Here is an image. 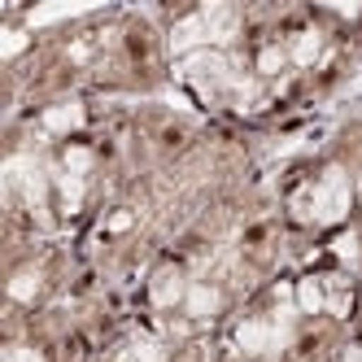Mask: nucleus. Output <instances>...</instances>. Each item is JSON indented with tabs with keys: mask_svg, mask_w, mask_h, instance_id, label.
I'll return each instance as SVG.
<instances>
[{
	"mask_svg": "<svg viewBox=\"0 0 362 362\" xmlns=\"http://www.w3.org/2000/svg\"><path fill=\"white\" fill-rule=\"evenodd\" d=\"M175 96L253 136H293L362 92V9L179 5L158 9Z\"/></svg>",
	"mask_w": 362,
	"mask_h": 362,
	"instance_id": "obj_1",
	"label": "nucleus"
},
{
	"mask_svg": "<svg viewBox=\"0 0 362 362\" xmlns=\"http://www.w3.org/2000/svg\"><path fill=\"white\" fill-rule=\"evenodd\" d=\"M5 79V118L70 100L122 105L175 96L158 9H66L53 18L13 9Z\"/></svg>",
	"mask_w": 362,
	"mask_h": 362,
	"instance_id": "obj_2",
	"label": "nucleus"
},
{
	"mask_svg": "<svg viewBox=\"0 0 362 362\" xmlns=\"http://www.w3.org/2000/svg\"><path fill=\"white\" fill-rule=\"evenodd\" d=\"M122 110L70 100L5 118V240H83L132 175Z\"/></svg>",
	"mask_w": 362,
	"mask_h": 362,
	"instance_id": "obj_3",
	"label": "nucleus"
},
{
	"mask_svg": "<svg viewBox=\"0 0 362 362\" xmlns=\"http://www.w3.org/2000/svg\"><path fill=\"white\" fill-rule=\"evenodd\" d=\"M293 245L271 210V192L262 205L210 223L166 249L127 293V310L136 319L162 323L188 336H218V327L262 288V284L293 262Z\"/></svg>",
	"mask_w": 362,
	"mask_h": 362,
	"instance_id": "obj_4",
	"label": "nucleus"
},
{
	"mask_svg": "<svg viewBox=\"0 0 362 362\" xmlns=\"http://www.w3.org/2000/svg\"><path fill=\"white\" fill-rule=\"evenodd\" d=\"M362 327V271L341 249L297 253L214 336V362H327Z\"/></svg>",
	"mask_w": 362,
	"mask_h": 362,
	"instance_id": "obj_5",
	"label": "nucleus"
},
{
	"mask_svg": "<svg viewBox=\"0 0 362 362\" xmlns=\"http://www.w3.org/2000/svg\"><path fill=\"white\" fill-rule=\"evenodd\" d=\"M271 210L293 253L336 249L362 223V92L310 122L279 153Z\"/></svg>",
	"mask_w": 362,
	"mask_h": 362,
	"instance_id": "obj_6",
	"label": "nucleus"
},
{
	"mask_svg": "<svg viewBox=\"0 0 362 362\" xmlns=\"http://www.w3.org/2000/svg\"><path fill=\"white\" fill-rule=\"evenodd\" d=\"M92 362H214V341L127 315Z\"/></svg>",
	"mask_w": 362,
	"mask_h": 362,
	"instance_id": "obj_7",
	"label": "nucleus"
},
{
	"mask_svg": "<svg viewBox=\"0 0 362 362\" xmlns=\"http://www.w3.org/2000/svg\"><path fill=\"white\" fill-rule=\"evenodd\" d=\"M336 249H341V253L349 257V262L362 271V223H358V227H354V231H349V236H345L341 245H336Z\"/></svg>",
	"mask_w": 362,
	"mask_h": 362,
	"instance_id": "obj_8",
	"label": "nucleus"
},
{
	"mask_svg": "<svg viewBox=\"0 0 362 362\" xmlns=\"http://www.w3.org/2000/svg\"><path fill=\"white\" fill-rule=\"evenodd\" d=\"M327 362H362V327H358V332H354L349 341H345L341 349H336V354H332Z\"/></svg>",
	"mask_w": 362,
	"mask_h": 362,
	"instance_id": "obj_9",
	"label": "nucleus"
}]
</instances>
